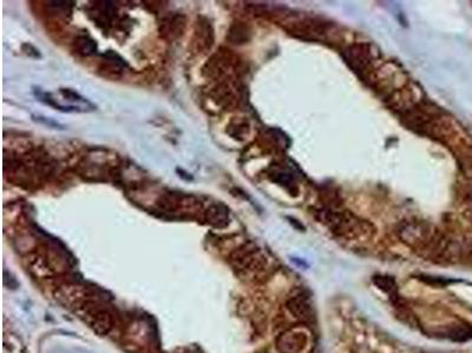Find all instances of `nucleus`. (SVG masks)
<instances>
[{"instance_id":"7","label":"nucleus","mask_w":472,"mask_h":353,"mask_svg":"<svg viewBox=\"0 0 472 353\" xmlns=\"http://www.w3.org/2000/svg\"><path fill=\"white\" fill-rule=\"evenodd\" d=\"M78 43L80 45V51H82V53L85 55L92 54L93 52H96L97 50L96 41L91 40L89 39V38H80Z\"/></svg>"},{"instance_id":"6","label":"nucleus","mask_w":472,"mask_h":353,"mask_svg":"<svg viewBox=\"0 0 472 353\" xmlns=\"http://www.w3.org/2000/svg\"><path fill=\"white\" fill-rule=\"evenodd\" d=\"M374 284H376L380 290H383V291H385L387 293H393V292H396V290H397L396 283H394L392 278H389V277H382V275H380V277H376L374 278Z\"/></svg>"},{"instance_id":"5","label":"nucleus","mask_w":472,"mask_h":353,"mask_svg":"<svg viewBox=\"0 0 472 353\" xmlns=\"http://www.w3.org/2000/svg\"><path fill=\"white\" fill-rule=\"evenodd\" d=\"M59 92H61L63 98H65V100L72 101V103H77V104H78V106H80L82 108H84V110H85V112L96 110V108H94L96 106H94V105L91 103V101H89L87 99H85L84 97L80 96V94L78 92H76L75 90H72V89H61V90H59Z\"/></svg>"},{"instance_id":"4","label":"nucleus","mask_w":472,"mask_h":353,"mask_svg":"<svg viewBox=\"0 0 472 353\" xmlns=\"http://www.w3.org/2000/svg\"><path fill=\"white\" fill-rule=\"evenodd\" d=\"M400 236L404 242L410 245L421 246L426 243V239H429V231L422 226L410 225L401 230Z\"/></svg>"},{"instance_id":"3","label":"nucleus","mask_w":472,"mask_h":353,"mask_svg":"<svg viewBox=\"0 0 472 353\" xmlns=\"http://www.w3.org/2000/svg\"><path fill=\"white\" fill-rule=\"evenodd\" d=\"M287 309L293 317L296 319L307 321L313 318V306L309 297L305 293H298L288 299Z\"/></svg>"},{"instance_id":"2","label":"nucleus","mask_w":472,"mask_h":353,"mask_svg":"<svg viewBox=\"0 0 472 353\" xmlns=\"http://www.w3.org/2000/svg\"><path fill=\"white\" fill-rule=\"evenodd\" d=\"M80 316L84 318V320L89 324V326L96 331L97 333L103 335L107 334L110 331L111 320L110 314L106 312V311L99 309L98 306L94 305L93 303H87L85 305L82 306V313Z\"/></svg>"},{"instance_id":"8","label":"nucleus","mask_w":472,"mask_h":353,"mask_svg":"<svg viewBox=\"0 0 472 353\" xmlns=\"http://www.w3.org/2000/svg\"><path fill=\"white\" fill-rule=\"evenodd\" d=\"M33 119H34V120H37V121H39V123H45V124L47 125V126H50V127L61 128V127H58V126H61V125H59L58 123H56V121L51 120V119H46V118H45V117H34V115H33Z\"/></svg>"},{"instance_id":"1","label":"nucleus","mask_w":472,"mask_h":353,"mask_svg":"<svg viewBox=\"0 0 472 353\" xmlns=\"http://www.w3.org/2000/svg\"><path fill=\"white\" fill-rule=\"evenodd\" d=\"M308 344V333L301 327H293L282 332L276 339L280 353H301Z\"/></svg>"}]
</instances>
